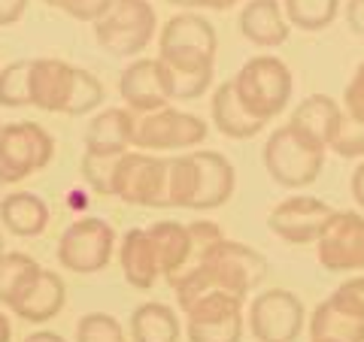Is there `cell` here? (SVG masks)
<instances>
[{
	"label": "cell",
	"mask_w": 364,
	"mask_h": 342,
	"mask_svg": "<svg viewBox=\"0 0 364 342\" xmlns=\"http://www.w3.org/2000/svg\"><path fill=\"white\" fill-rule=\"evenodd\" d=\"M219 33L195 13L173 16L158 33V64L170 100H198L213 82Z\"/></svg>",
	"instance_id": "cell-1"
},
{
	"label": "cell",
	"mask_w": 364,
	"mask_h": 342,
	"mask_svg": "<svg viewBox=\"0 0 364 342\" xmlns=\"http://www.w3.org/2000/svg\"><path fill=\"white\" fill-rule=\"evenodd\" d=\"M264 276H267L264 255H258L255 248L243 243H234V239H222L210 252V258L203 260V267L188 272L186 279H179L173 291L179 309L186 312L191 303H198L210 291H231L246 300V294L255 291L264 282Z\"/></svg>",
	"instance_id": "cell-2"
},
{
	"label": "cell",
	"mask_w": 364,
	"mask_h": 342,
	"mask_svg": "<svg viewBox=\"0 0 364 342\" xmlns=\"http://www.w3.org/2000/svg\"><path fill=\"white\" fill-rule=\"evenodd\" d=\"M31 106L43 112H64V116H85L104 100V85L88 70L58 61V58H33L28 73Z\"/></svg>",
	"instance_id": "cell-3"
},
{
	"label": "cell",
	"mask_w": 364,
	"mask_h": 342,
	"mask_svg": "<svg viewBox=\"0 0 364 342\" xmlns=\"http://www.w3.org/2000/svg\"><path fill=\"white\" fill-rule=\"evenodd\" d=\"M325 152L328 149L322 143L289 121L279 131H273L264 145L267 176L282 188H306L322 176Z\"/></svg>",
	"instance_id": "cell-4"
},
{
	"label": "cell",
	"mask_w": 364,
	"mask_h": 342,
	"mask_svg": "<svg viewBox=\"0 0 364 342\" xmlns=\"http://www.w3.org/2000/svg\"><path fill=\"white\" fill-rule=\"evenodd\" d=\"M231 82L240 104L264 124L273 121L289 106L291 88H294L291 70L277 55H255V58H249Z\"/></svg>",
	"instance_id": "cell-5"
},
{
	"label": "cell",
	"mask_w": 364,
	"mask_h": 342,
	"mask_svg": "<svg viewBox=\"0 0 364 342\" xmlns=\"http://www.w3.org/2000/svg\"><path fill=\"white\" fill-rule=\"evenodd\" d=\"M155 28L158 21L149 0H112L107 13L95 21V40L109 55L131 58L152 43Z\"/></svg>",
	"instance_id": "cell-6"
},
{
	"label": "cell",
	"mask_w": 364,
	"mask_h": 342,
	"mask_svg": "<svg viewBox=\"0 0 364 342\" xmlns=\"http://www.w3.org/2000/svg\"><path fill=\"white\" fill-rule=\"evenodd\" d=\"M310 339L318 342H364V279L343 282L310 315Z\"/></svg>",
	"instance_id": "cell-7"
},
{
	"label": "cell",
	"mask_w": 364,
	"mask_h": 342,
	"mask_svg": "<svg viewBox=\"0 0 364 342\" xmlns=\"http://www.w3.org/2000/svg\"><path fill=\"white\" fill-rule=\"evenodd\" d=\"M52 155L55 140L37 121H18L0 128V182L6 185L49 167Z\"/></svg>",
	"instance_id": "cell-8"
},
{
	"label": "cell",
	"mask_w": 364,
	"mask_h": 342,
	"mask_svg": "<svg viewBox=\"0 0 364 342\" xmlns=\"http://www.w3.org/2000/svg\"><path fill=\"white\" fill-rule=\"evenodd\" d=\"M112 197L131 206H167V161L146 152H124L112 176Z\"/></svg>",
	"instance_id": "cell-9"
},
{
	"label": "cell",
	"mask_w": 364,
	"mask_h": 342,
	"mask_svg": "<svg viewBox=\"0 0 364 342\" xmlns=\"http://www.w3.org/2000/svg\"><path fill=\"white\" fill-rule=\"evenodd\" d=\"M116 246V231L104 219H76L58 239V264L70 272H100Z\"/></svg>",
	"instance_id": "cell-10"
},
{
	"label": "cell",
	"mask_w": 364,
	"mask_h": 342,
	"mask_svg": "<svg viewBox=\"0 0 364 342\" xmlns=\"http://www.w3.org/2000/svg\"><path fill=\"white\" fill-rule=\"evenodd\" d=\"M207 121L191 116V112L179 109H155L146 112L143 118H136L134 131V145H140L146 152H164V149H191L207 140Z\"/></svg>",
	"instance_id": "cell-11"
},
{
	"label": "cell",
	"mask_w": 364,
	"mask_h": 342,
	"mask_svg": "<svg viewBox=\"0 0 364 342\" xmlns=\"http://www.w3.org/2000/svg\"><path fill=\"white\" fill-rule=\"evenodd\" d=\"M318 264L331 272L364 270V215L361 212H331L325 231L316 239Z\"/></svg>",
	"instance_id": "cell-12"
},
{
	"label": "cell",
	"mask_w": 364,
	"mask_h": 342,
	"mask_svg": "<svg viewBox=\"0 0 364 342\" xmlns=\"http://www.w3.org/2000/svg\"><path fill=\"white\" fill-rule=\"evenodd\" d=\"M249 330L258 342H294L304 330V303L282 288L261 291L249 303Z\"/></svg>",
	"instance_id": "cell-13"
},
{
	"label": "cell",
	"mask_w": 364,
	"mask_h": 342,
	"mask_svg": "<svg viewBox=\"0 0 364 342\" xmlns=\"http://www.w3.org/2000/svg\"><path fill=\"white\" fill-rule=\"evenodd\" d=\"M331 212L334 209L328 206L325 200L310 197V194H294V197H286L270 209L267 227H270V233H277L282 239V243L306 246V243H316L318 233L325 231Z\"/></svg>",
	"instance_id": "cell-14"
},
{
	"label": "cell",
	"mask_w": 364,
	"mask_h": 342,
	"mask_svg": "<svg viewBox=\"0 0 364 342\" xmlns=\"http://www.w3.org/2000/svg\"><path fill=\"white\" fill-rule=\"evenodd\" d=\"M119 94L124 97V104L134 112H155L164 109L170 104V94L164 88V76H161V64L158 58H140L128 64L122 70L119 79Z\"/></svg>",
	"instance_id": "cell-15"
},
{
	"label": "cell",
	"mask_w": 364,
	"mask_h": 342,
	"mask_svg": "<svg viewBox=\"0 0 364 342\" xmlns=\"http://www.w3.org/2000/svg\"><path fill=\"white\" fill-rule=\"evenodd\" d=\"M64 300H67V288H64L61 276L40 267L25 282V288L16 294V300L9 303V309H13V315L25 318V321L40 324V321H49V318L58 315L64 309Z\"/></svg>",
	"instance_id": "cell-16"
},
{
	"label": "cell",
	"mask_w": 364,
	"mask_h": 342,
	"mask_svg": "<svg viewBox=\"0 0 364 342\" xmlns=\"http://www.w3.org/2000/svg\"><path fill=\"white\" fill-rule=\"evenodd\" d=\"M191 155H195V164H198V191L188 209L207 212V209L225 206L237 185L234 164L219 152H191Z\"/></svg>",
	"instance_id": "cell-17"
},
{
	"label": "cell",
	"mask_w": 364,
	"mask_h": 342,
	"mask_svg": "<svg viewBox=\"0 0 364 342\" xmlns=\"http://www.w3.org/2000/svg\"><path fill=\"white\" fill-rule=\"evenodd\" d=\"M240 33L258 49H279L289 40L291 25L279 0H249L240 9Z\"/></svg>",
	"instance_id": "cell-18"
},
{
	"label": "cell",
	"mask_w": 364,
	"mask_h": 342,
	"mask_svg": "<svg viewBox=\"0 0 364 342\" xmlns=\"http://www.w3.org/2000/svg\"><path fill=\"white\" fill-rule=\"evenodd\" d=\"M119 260H122V272L124 282L136 291H149L152 285L161 276V267H158V255H155V243L149 231L143 227H131L128 233L122 236V248H119Z\"/></svg>",
	"instance_id": "cell-19"
},
{
	"label": "cell",
	"mask_w": 364,
	"mask_h": 342,
	"mask_svg": "<svg viewBox=\"0 0 364 342\" xmlns=\"http://www.w3.org/2000/svg\"><path fill=\"white\" fill-rule=\"evenodd\" d=\"M136 118L131 109H104L85 131V152L91 155H124L134 145Z\"/></svg>",
	"instance_id": "cell-20"
},
{
	"label": "cell",
	"mask_w": 364,
	"mask_h": 342,
	"mask_svg": "<svg viewBox=\"0 0 364 342\" xmlns=\"http://www.w3.org/2000/svg\"><path fill=\"white\" fill-rule=\"evenodd\" d=\"M346 118H349L346 109L328 94L306 97L304 104H298V109L291 112V124H298L301 131H306L313 140L322 143L325 149H331V143L337 140V133L343 131Z\"/></svg>",
	"instance_id": "cell-21"
},
{
	"label": "cell",
	"mask_w": 364,
	"mask_h": 342,
	"mask_svg": "<svg viewBox=\"0 0 364 342\" xmlns=\"http://www.w3.org/2000/svg\"><path fill=\"white\" fill-rule=\"evenodd\" d=\"M210 116H213V124L219 128V133H225L228 140H252V136L264 128V121H258L252 112L240 104L234 82H222L215 88V94L210 100Z\"/></svg>",
	"instance_id": "cell-22"
},
{
	"label": "cell",
	"mask_w": 364,
	"mask_h": 342,
	"mask_svg": "<svg viewBox=\"0 0 364 342\" xmlns=\"http://www.w3.org/2000/svg\"><path fill=\"white\" fill-rule=\"evenodd\" d=\"M0 219L16 236H40L49 224V206L31 191H16L0 200Z\"/></svg>",
	"instance_id": "cell-23"
},
{
	"label": "cell",
	"mask_w": 364,
	"mask_h": 342,
	"mask_svg": "<svg viewBox=\"0 0 364 342\" xmlns=\"http://www.w3.org/2000/svg\"><path fill=\"white\" fill-rule=\"evenodd\" d=\"M131 336L134 342H176L179 318L164 303H143L131 312Z\"/></svg>",
	"instance_id": "cell-24"
},
{
	"label": "cell",
	"mask_w": 364,
	"mask_h": 342,
	"mask_svg": "<svg viewBox=\"0 0 364 342\" xmlns=\"http://www.w3.org/2000/svg\"><path fill=\"white\" fill-rule=\"evenodd\" d=\"M146 231H149L152 243H155V255H158L161 276L170 279L188 258V246H191L188 227H182L176 221H155L152 227H146Z\"/></svg>",
	"instance_id": "cell-25"
},
{
	"label": "cell",
	"mask_w": 364,
	"mask_h": 342,
	"mask_svg": "<svg viewBox=\"0 0 364 342\" xmlns=\"http://www.w3.org/2000/svg\"><path fill=\"white\" fill-rule=\"evenodd\" d=\"M286 18L291 28H301L306 33L325 31L340 13V0H282Z\"/></svg>",
	"instance_id": "cell-26"
},
{
	"label": "cell",
	"mask_w": 364,
	"mask_h": 342,
	"mask_svg": "<svg viewBox=\"0 0 364 342\" xmlns=\"http://www.w3.org/2000/svg\"><path fill=\"white\" fill-rule=\"evenodd\" d=\"M188 236H191V246H188V258H186V264H182L173 276H170V288L179 282V279H186L188 272H195L203 267V260L210 258V252L215 246L222 243V227L215 224V221H195V224H188Z\"/></svg>",
	"instance_id": "cell-27"
},
{
	"label": "cell",
	"mask_w": 364,
	"mask_h": 342,
	"mask_svg": "<svg viewBox=\"0 0 364 342\" xmlns=\"http://www.w3.org/2000/svg\"><path fill=\"white\" fill-rule=\"evenodd\" d=\"M198 191V164L195 155H182L167 161V206L188 209Z\"/></svg>",
	"instance_id": "cell-28"
},
{
	"label": "cell",
	"mask_w": 364,
	"mask_h": 342,
	"mask_svg": "<svg viewBox=\"0 0 364 342\" xmlns=\"http://www.w3.org/2000/svg\"><path fill=\"white\" fill-rule=\"evenodd\" d=\"M40 270V264L25 252H6L0 258V303L9 306L16 294L25 288V282Z\"/></svg>",
	"instance_id": "cell-29"
},
{
	"label": "cell",
	"mask_w": 364,
	"mask_h": 342,
	"mask_svg": "<svg viewBox=\"0 0 364 342\" xmlns=\"http://www.w3.org/2000/svg\"><path fill=\"white\" fill-rule=\"evenodd\" d=\"M186 336H188V342H240L243 312L215 318V321H188Z\"/></svg>",
	"instance_id": "cell-30"
},
{
	"label": "cell",
	"mask_w": 364,
	"mask_h": 342,
	"mask_svg": "<svg viewBox=\"0 0 364 342\" xmlns=\"http://www.w3.org/2000/svg\"><path fill=\"white\" fill-rule=\"evenodd\" d=\"M237 312H243V297H237L231 291H210L198 303L188 306L186 318L188 321H215V318L237 315Z\"/></svg>",
	"instance_id": "cell-31"
},
{
	"label": "cell",
	"mask_w": 364,
	"mask_h": 342,
	"mask_svg": "<svg viewBox=\"0 0 364 342\" xmlns=\"http://www.w3.org/2000/svg\"><path fill=\"white\" fill-rule=\"evenodd\" d=\"M28 73L31 61H16L0 70V106H31L28 94Z\"/></svg>",
	"instance_id": "cell-32"
},
{
	"label": "cell",
	"mask_w": 364,
	"mask_h": 342,
	"mask_svg": "<svg viewBox=\"0 0 364 342\" xmlns=\"http://www.w3.org/2000/svg\"><path fill=\"white\" fill-rule=\"evenodd\" d=\"M76 342H124V330L112 315L91 312L76 324Z\"/></svg>",
	"instance_id": "cell-33"
},
{
	"label": "cell",
	"mask_w": 364,
	"mask_h": 342,
	"mask_svg": "<svg viewBox=\"0 0 364 342\" xmlns=\"http://www.w3.org/2000/svg\"><path fill=\"white\" fill-rule=\"evenodd\" d=\"M119 158L122 155H91V152H85V158H82V176H85V182L97 194H107V197H112V176H116Z\"/></svg>",
	"instance_id": "cell-34"
},
{
	"label": "cell",
	"mask_w": 364,
	"mask_h": 342,
	"mask_svg": "<svg viewBox=\"0 0 364 342\" xmlns=\"http://www.w3.org/2000/svg\"><path fill=\"white\" fill-rule=\"evenodd\" d=\"M49 4L64 9V13L73 16L76 21H91V25H95V21L109 9L112 0H49Z\"/></svg>",
	"instance_id": "cell-35"
},
{
	"label": "cell",
	"mask_w": 364,
	"mask_h": 342,
	"mask_svg": "<svg viewBox=\"0 0 364 342\" xmlns=\"http://www.w3.org/2000/svg\"><path fill=\"white\" fill-rule=\"evenodd\" d=\"M343 109L352 121L364 124V61L355 67V73H352L349 85L343 91Z\"/></svg>",
	"instance_id": "cell-36"
},
{
	"label": "cell",
	"mask_w": 364,
	"mask_h": 342,
	"mask_svg": "<svg viewBox=\"0 0 364 342\" xmlns=\"http://www.w3.org/2000/svg\"><path fill=\"white\" fill-rule=\"evenodd\" d=\"M167 4L182 6V9H215V13H225V9L240 4V0H167Z\"/></svg>",
	"instance_id": "cell-37"
},
{
	"label": "cell",
	"mask_w": 364,
	"mask_h": 342,
	"mask_svg": "<svg viewBox=\"0 0 364 342\" xmlns=\"http://www.w3.org/2000/svg\"><path fill=\"white\" fill-rule=\"evenodd\" d=\"M28 0H0V28L16 25V21L25 16Z\"/></svg>",
	"instance_id": "cell-38"
},
{
	"label": "cell",
	"mask_w": 364,
	"mask_h": 342,
	"mask_svg": "<svg viewBox=\"0 0 364 342\" xmlns=\"http://www.w3.org/2000/svg\"><path fill=\"white\" fill-rule=\"evenodd\" d=\"M346 25L364 37V0H346Z\"/></svg>",
	"instance_id": "cell-39"
},
{
	"label": "cell",
	"mask_w": 364,
	"mask_h": 342,
	"mask_svg": "<svg viewBox=\"0 0 364 342\" xmlns=\"http://www.w3.org/2000/svg\"><path fill=\"white\" fill-rule=\"evenodd\" d=\"M349 188H352V200L358 203V206L364 209V161L355 167V173H352V182H349Z\"/></svg>",
	"instance_id": "cell-40"
},
{
	"label": "cell",
	"mask_w": 364,
	"mask_h": 342,
	"mask_svg": "<svg viewBox=\"0 0 364 342\" xmlns=\"http://www.w3.org/2000/svg\"><path fill=\"white\" fill-rule=\"evenodd\" d=\"M21 342H64L58 333H52V330H37V333H31L28 339H21Z\"/></svg>",
	"instance_id": "cell-41"
},
{
	"label": "cell",
	"mask_w": 364,
	"mask_h": 342,
	"mask_svg": "<svg viewBox=\"0 0 364 342\" xmlns=\"http://www.w3.org/2000/svg\"><path fill=\"white\" fill-rule=\"evenodd\" d=\"M9 339H13V324H9V318L0 309V342H9Z\"/></svg>",
	"instance_id": "cell-42"
},
{
	"label": "cell",
	"mask_w": 364,
	"mask_h": 342,
	"mask_svg": "<svg viewBox=\"0 0 364 342\" xmlns=\"http://www.w3.org/2000/svg\"><path fill=\"white\" fill-rule=\"evenodd\" d=\"M6 252H4V233H0V258H4Z\"/></svg>",
	"instance_id": "cell-43"
},
{
	"label": "cell",
	"mask_w": 364,
	"mask_h": 342,
	"mask_svg": "<svg viewBox=\"0 0 364 342\" xmlns=\"http://www.w3.org/2000/svg\"><path fill=\"white\" fill-rule=\"evenodd\" d=\"M310 342H318V339H310Z\"/></svg>",
	"instance_id": "cell-44"
},
{
	"label": "cell",
	"mask_w": 364,
	"mask_h": 342,
	"mask_svg": "<svg viewBox=\"0 0 364 342\" xmlns=\"http://www.w3.org/2000/svg\"><path fill=\"white\" fill-rule=\"evenodd\" d=\"M361 279H364V276H361Z\"/></svg>",
	"instance_id": "cell-45"
}]
</instances>
